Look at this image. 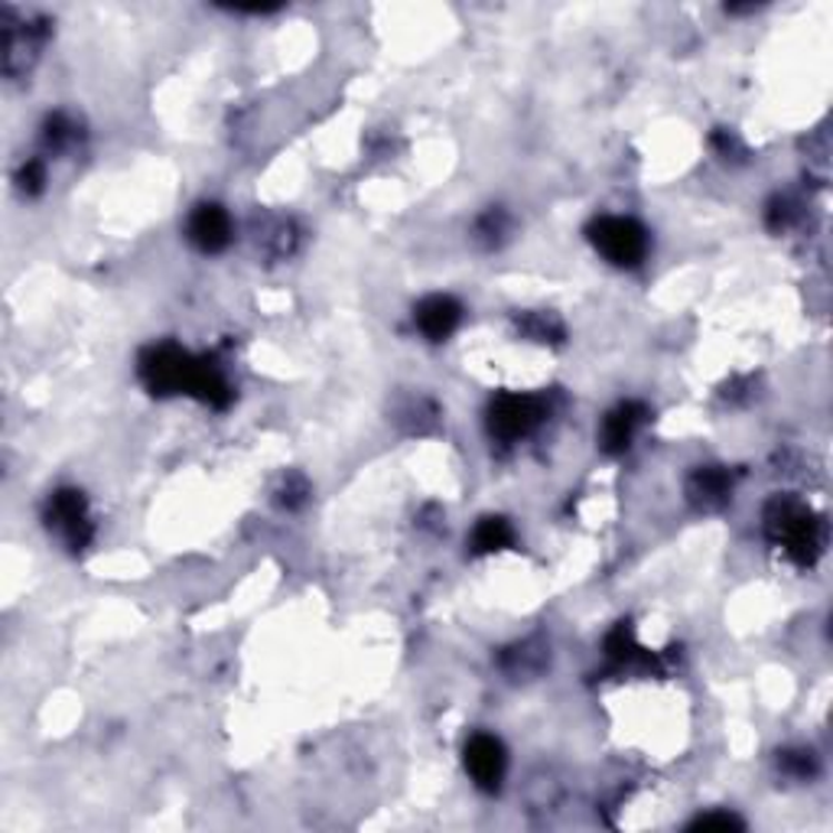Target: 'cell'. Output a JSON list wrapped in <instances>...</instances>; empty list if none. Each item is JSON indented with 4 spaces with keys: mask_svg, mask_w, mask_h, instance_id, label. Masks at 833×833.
Instances as JSON below:
<instances>
[{
    "mask_svg": "<svg viewBox=\"0 0 833 833\" xmlns=\"http://www.w3.org/2000/svg\"><path fill=\"white\" fill-rule=\"evenodd\" d=\"M49 524L66 534L72 548H86L92 538V524L86 514V499L79 492H56L49 502Z\"/></svg>",
    "mask_w": 833,
    "mask_h": 833,
    "instance_id": "cell-6",
    "label": "cell"
},
{
    "mask_svg": "<svg viewBox=\"0 0 833 833\" xmlns=\"http://www.w3.org/2000/svg\"><path fill=\"white\" fill-rule=\"evenodd\" d=\"M785 765H787V769H794L797 775H811V772H814V762H811V752H807V755H804V752H797L794 759L787 755Z\"/></svg>",
    "mask_w": 833,
    "mask_h": 833,
    "instance_id": "cell-14",
    "label": "cell"
},
{
    "mask_svg": "<svg viewBox=\"0 0 833 833\" xmlns=\"http://www.w3.org/2000/svg\"><path fill=\"white\" fill-rule=\"evenodd\" d=\"M590 238H593V244L600 248L612 264H622V268L639 264L645 258V251H649V234H645V229L639 222H632V219H622V215H605V219H600L590 229Z\"/></svg>",
    "mask_w": 833,
    "mask_h": 833,
    "instance_id": "cell-2",
    "label": "cell"
},
{
    "mask_svg": "<svg viewBox=\"0 0 833 833\" xmlns=\"http://www.w3.org/2000/svg\"><path fill=\"white\" fill-rule=\"evenodd\" d=\"M195 362L192 355H185L177 345H157L143 355L140 362V374L147 381V388L153 394H173V391H185L192 388V374H195Z\"/></svg>",
    "mask_w": 833,
    "mask_h": 833,
    "instance_id": "cell-3",
    "label": "cell"
},
{
    "mask_svg": "<svg viewBox=\"0 0 833 833\" xmlns=\"http://www.w3.org/2000/svg\"><path fill=\"white\" fill-rule=\"evenodd\" d=\"M544 416V408L538 398H528V394H502L492 411H489V423H492V433L499 440H518L524 433H531Z\"/></svg>",
    "mask_w": 833,
    "mask_h": 833,
    "instance_id": "cell-4",
    "label": "cell"
},
{
    "mask_svg": "<svg viewBox=\"0 0 833 833\" xmlns=\"http://www.w3.org/2000/svg\"><path fill=\"white\" fill-rule=\"evenodd\" d=\"M694 827L696 831H713V827L730 831V827H742V824L733 817V814H706V817H700V821H696Z\"/></svg>",
    "mask_w": 833,
    "mask_h": 833,
    "instance_id": "cell-12",
    "label": "cell"
},
{
    "mask_svg": "<svg viewBox=\"0 0 833 833\" xmlns=\"http://www.w3.org/2000/svg\"><path fill=\"white\" fill-rule=\"evenodd\" d=\"M465 769L482 791H495L505 779V749L495 736H472L465 745Z\"/></svg>",
    "mask_w": 833,
    "mask_h": 833,
    "instance_id": "cell-5",
    "label": "cell"
},
{
    "mask_svg": "<svg viewBox=\"0 0 833 833\" xmlns=\"http://www.w3.org/2000/svg\"><path fill=\"white\" fill-rule=\"evenodd\" d=\"M189 238L202 251H222L232 241V222L219 205H199L189 219Z\"/></svg>",
    "mask_w": 833,
    "mask_h": 833,
    "instance_id": "cell-7",
    "label": "cell"
},
{
    "mask_svg": "<svg viewBox=\"0 0 833 833\" xmlns=\"http://www.w3.org/2000/svg\"><path fill=\"white\" fill-rule=\"evenodd\" d=\"M472 544H475V551H479V554H492V551L509 548L511 544L509 521H502V518H485V521H479V528H475V534H472Z\"/></svg>",
    "mask_w": 833,
    "mask_h": 833,
    "instance_id": "cell-11",
    "label": "cell"
},
{
    "mask_svg": "<svg viewBox=\"0 0 833 833\" xmlns=\"http://www.w3.org/2000/svg\"><path fill=\"white\" fill-rule=\"evenodd\" d=\"M726 495H730V475L726 472H720V469L696 472L694 482H691V499H694L696 505L716 509V505L726 502Z\"/></svg>",
    "mask_w": 833,
    "mask_h": 833,
    "instance_id": "cell-10",
    "label": "cell"
},
{
    "mask_svg": "<svg viewBox=\"0 0 833 833\" xmlns=\"http://www.w3.org/2000/svg\"><path fill=\"white\" fill-rule=\"evenodd\" d=\"M43 163L40 160H30L27 167H23V173H20V180H23V189H30V192H37L40 185H43Z\"/></svg>",
    "mask_w": 833,
    "mask_h": 833,
    "instance_id": "cell-13",
    "label": "cell"
},
{
    "mask_svg": "<svg viewBox=\"0 0 833 833\" xmlns=\"http://www.w3.org/2000/svg\"><path fill=\"white\" fill-rule=\"evenodd\" d=\"M460 303L453 297H426L416 307V325L423 329V335L430 339H446L456 323H460Z\"/></svg>",
    "mask_w": 833,
    "mask_h": 833,
    "instance_id": "cell-8",
    "label": "cell"
},
{
    "mask_svg": "<svg viewBox=\"0 0 833 833\" xmlns=\"http://www.w3.org/2000/svg\"><path fill=\"white\" fill-rule=\"evenodd\" d=\"M642 420H645V408L642 404H622V408H615L612 414L605 416V423H602V450L605 453L629 450V443H632V436H635V430H639Z\"/></svg>",
    "mask_w": 833,
    "mask_h": 833,
    "instance_id": "cell-9",
    "label": "cell"
},
{
    "mask_svg": "<svg viewBox=\"0 0 833 833\" xmlns=\"http://www.w3.org/2000/svg\"><path fill=\"white\" fill-rule=\"evenodd\" d=\"M769 534L785 548L797 563H811L821 551V524L807 509L794 502H775L769 509Z\"/></svg>",
    "mask_w": 833,
    "mask_h": 833,
    "instance_id": "cell-1",
    "label": "cell"
}]
</instances>
